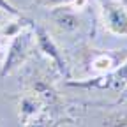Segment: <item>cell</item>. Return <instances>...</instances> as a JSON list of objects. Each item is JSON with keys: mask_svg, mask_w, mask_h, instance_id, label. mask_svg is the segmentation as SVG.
<instances>
[{"mask_svg": "<svg viewBox=\"0 0 127 127\" xmlns=\"http://www.w3.org/2000/svg\"><path fill=\"white\" fill-rule=\"evenodd\" d=\"M30 34L27 32H20V34H16L11 46H9V51H7V57H5V64L2 67V76L12 72L18 65L25 62V58L28 57V50H30Z\"/></svg>", "mask_w": 127, "mask_h": 127, "instance_id": "1", "label": "cell"}, {"mask_svg": "<svg viewBox=\"0 0 127 127\" xmlns=\"http://www.w3.org/2000/svg\"><path fill=\"white\" fill-rule=\"evenodd\" d=\"M102 18L104 25L109 32L117 35H127V9L120 4H104L102 7Z\"/></svg>", "mask_w": 127, "mask_h": 127, "instance_id": "2", "label": "cell"}, {"mask_svg": "<svg viewBox=\"0 0 127 127\" xmlns=\"http://www.w3.org/2000/svg\"><path fill=\"white\" fill-rule=\"evenodd\" d=\"M35 41L41 48V51H44V55H48L55 64H57V67L62 71V72H65V62H64L60 51H58V48L57 44L53 42V39L46 34V32L42 28H35Z\"/></svg>", "mask_w": 127, "mask_h": 127, "instance_id": "3", "label": "cell"}, {"mask_svg": "<svg viewBox=\"0 0 127 127\" xmlns=\"http://www.w3.org/2000/svg\"><path fill=\"white\" fill-rule=\"evenodd\" d=\"M53 21H55L60 28L69 30V32H72V30H76V28L79 27L78 16L72 14L71 11H65V9H58V11H55V12H53Z\"/></svg>", "mask_w": 127, "mask_h": 127, "instance_id": "4", "label": "cell"}, {"mask_svg": "<svg viewBox=\"0 0 127 127\" xmlns=\"http://www.w3.org/2000/svg\"><path fill=\"white\" fill-rule=\"evenodd\" d=\"M20 113L23 117V122L28 118H34L39 113V99L35 95H27L20 102Z\"/></svg>", "mask_w": 127, "mask_h": 127, "instance_id": "5", "label": "cell"}, {"mask_svg": "<svg viewBox=\"0 0 127 127\" xmlns=\"http://www.w3.org/2000/svg\"><path fill=\"white\" fill-rule=\"evenodd\" d=\"M111 85L117 90H122L127 87V62H124L122 65L111 74Z\"/></svg>", "mask_w": 127, "mask_h": 127, "instance_id": "6", "label": "cell"}, {"mask_svg": "<svg viewBox=\"0 0 127 127\" xmlns=\"http://www.w3.org/2000/svg\"><path fill=\"white\" fill-rule=\"evenodd\" d=\"M34 95L37 99H44V101H50V99H53V92H51V88L48 87L42 79H35L34 81Z\"/></svg>", "mask_w": 127, "mask_h": 127, "instance_id": "7", "label": "cell"}, {"mask_svg": "<svg viewBox=\"0 0 127 127\" xmlns=\"http://www.w3.org/2000/svg\"><path fill=\"white\" fill-rule=\"evenodd\" d=\"M127 115L125 113H111L104 118V127H125Z\"/></svg>", "mask_w": 127, "mask_h": 127, "instance_id": "8", "label": "cell"}, {"mask_svg": "<svg viewBox=\"0 0 127 127\" xmlns=\"http://www.w3.org/2000/svg\"><path fill=\"white\" fill-rule=\"evenodd\" d=\"M92 64H94V69H97V71H108L113 65V60H111L109 55H99Z\"/></svg>", "mask_w": 127, "mask_h": 127, "instance_id": "9", "label": "cell"}, {"mask_svg": "<svg viewBox=\"0 0 127 127\" xmlns=\"http://www.w3.org/2000/svg\"><path fill=\"white\" fill-rule=\"evenodd\" d=\"M23 127H46V124L39 118V117H34V118H28L23 122Z\"/></svg>", "mask_w": 127, "mask_h": 127, "instance_id": "10", "label": "cell"}, {"mask_svg": "<svg viewBox=\"0 0 127 127\" xmlns=\"http://www.w3.org/2000/svg\"><path fill=\"white\" fill-rule=\"evenodd\" d=\"M0 11H5V12H9V14H12V16H20V12L16 11L7 0H0Z\"/></svg>", "mask_w": 127, "mask_h": 127, "instance_id": "11", "label": "cell"}, {"mask_svg": "<svg viewBox=\"0 0 127 127\" xmlns=\"http://www.w3.org/2000/svg\"><path fill=\"white\" fill-rule=\"evenodd\" d=\"M46 2H51V4H60V2H65V0H46Z\"/></svg>", "mask_w": 127, "mask_h": 127, "instance_id": "12", "label": "cell"}, {"mask_svg": "<svg viewBox=\"0 0 127 127\" xmlns=\"http://www.w3.org/2000/svg\"><path fill=\"white\" fill-rule=\"evenodd\" d=\"M125 127H127V125H125Z\"/></svg>", "mask_w": 127, "mask_h": 127, "instance_id": "13", "label": "cell"}]
</instances>
